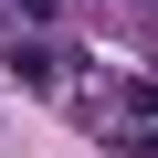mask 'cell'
<instances>
[{"label":"cell","mask_w":158,"mask_h":158,"mask_svg":"<svg viewBox=\"0 0 158 158\" xmlns=\"http://www.w3.org/2000/svg\"><path fill=\"white\" fill-rule=\"evenodd\" d=\"M11 11H21V21H63V0H11Z\"/></svg>","instance_id":"cell-1"}]
</instances>
